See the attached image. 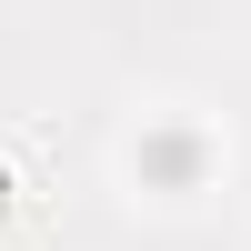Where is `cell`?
Masks as SVG:
<instances>
[{
  "instance_id": "1",
  "label": "cell",
  "mask_w": 251,
  "mask_h": 251,
  "mask_svg": "<svg viewBox=\"0 0 251 251\" xmlns=\"http://www.w3.org/2000/svg\"><path fill=\"white\" fill-rule=\"evenodd\" d=\"M221 131L201 111H141L131 121V141H121V181H131L141 201H201L221 181Z\"/></svg>"
}]
</instances>
